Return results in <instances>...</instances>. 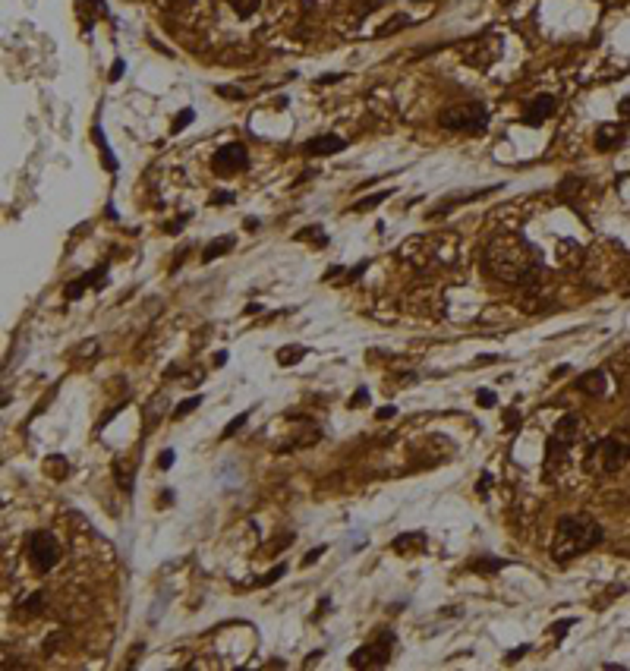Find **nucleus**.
<instances>
[{
    "label": "nucleus",
    "mask_w": 630,
    "mask_h": 671,
    "mask_svg": "<svg viewBox=\"0 0 630 671\" xmlns=\"http://www.w3.org/2000/svg\"><path fill=\"white\" fill-rule=\"evenodd\" d=\"M278 577H284V564H278V567H275V570H268V574H265V577H262V580H259V583H265V586H271V583H278Z\"/></svg>",
    "instance_id": "31"
},
{
    "label": "nucleus",
    "mask_w": 630,
    "mask_h": 671,
    "mask_svg": "<svg viewBox=\"0 0 630 671\" xmlns=\"http://www.w3.org/2000/svg\"><path fill=\"white\" fill-rule=\"evenodd\" d=\"M297 240H315L318 246H325L328 243V236H325L322 231H318V224L315 227H309V231H303V233H297Z\"/></svg>",
    "instance_id": "26"
},
{
    "label": "nucleus",
    "mask_w": 630,
    "mask_h": 671,
    "mask_svg": "<svg viewBox=\"0 0 630 671\" xmlns=\"http://www.w3.org/2000/svg\"><path fill=\"white\" fill-rule=\"evenodd\" d=\"M580 186H583V180H580V177H567V180L558 186V193H561V196H574Z\"/></svg>",
    "instance_id": "29"
},
{
    "label": "nucleus",
    "mask_w": 630,
    "mask_h": 671,
    "mask_svg": "<svg viewBox=\"0 0 630 671\" xmlns=\"http://www.w3.org/2000/svg\"><path fill=\"white\" fill-rule=\"evenodd\" d=\"M504 567V561L501 558H476L469 564V570H476V574H495V570Z\"/></svg>",
    "instance_id": "20"
},
{
    "label": "nucleus",
    "mask_w": 630,
    "mask_h": 671,
    "mask_svg": "<svg viewBox=\"0 0 630 671\" xmlns=\"http://www.w3.org/2000/svg\"><path fill=\"white\" fill-rule=\"evenodd\" d=\"M564 372H571V365H558V369L552 372V378H561V375H564Z\"/></svg>",
    "instance_id": "43"
},
{
    "label": "nucleus",
    "mask_w": 630,
    "mask_h": 671,
    "mask_svg": "<svg viewBox=\"0 0 630 671\" xmlns=\"http://www.w3.org/2000/svg\"><path fill=\"white\" fill-rule=\"evenodd\" d=\"M602 543V526L586 514H567L555 523V536H552V558L558 564L576 558V555L589 552L593 545Z\"/></svg>",
    "instance_id": "2"
},
{
    "label": "nucleus",
    "mask_w": 630,
    "mask_h": 671,
    "mask_svg": "<svg viewBox=\"0 0 630 671\" xmlns=\"http://www.w3.org/2000/svg\"><path fill=\"white\" fill-rule=\"evenodd\" d=\"M113 476H117L120 489H123V492H133V473L126 470L123 463H113Z\"/></svg>",
    "instance_id": "22"
},
{
    "label": "nucleus",
    "mask_w": 630,
    "mask_h": 671,
    "mask_svg": "<svg viewBox=\"0 0 630 671\" xmlns=\"http://www.w3.org/2000/svg\"><path fill=\"white\" fill-rule=\"evenodd\" d=\"M199 403H202V394H193V398H186V400L177 407V410H173V419H183L186 413H193V410L199 407Z\"/></svg>",
    "instance_id": "24"
},
{
    "label": "nucleus",
    "mask_w": 630,
    "mask_h": 671,
    "mask_svg": "<svg viewBox=\"0 0 630 671\" xmlns=\"http://www.w3.org/2000/svg\"><path fill=\"white\" fill-rule=\"evenodd\" d=\"M347 148V142L340 139V136H315V139H309L306 146H303V151L306 155H313V158H325V155H334V151H344Z\"/></svg>",
    "instance_id": "11"
},
{
    "label": "nucleus",
    "mask_w": 630,
    "mask_h": 671,
    "mask_svg": "<svg viewBox=\"0 0 630 671\" xmlns=\"http://www.w3.org/2000/svg\"><path fill=\"white\" fill-rule=\"evenodd\" d=\"M388 196H391V189H385V193H375V196H369V199H362V202L356 205L353 211H372V208H375V205H382L385 199H388Z\"/></svg>",
    "instance_id": "25"
},
{
    "label": "nucleus",
    "mask_w": 630,
    "mask_h": 671,
    "mask_svg": "<svg viewBox=\"0 0 630 671\" xmlns=\"http://www.w3.org/2000/svg\"><path fill=\"white\" fill-rule=\"evenodd\" d=\"M186 221H189V215L177 218V221H171V224H167V233H180V231H183V224H186Z\"/></svg>",
    "instance_id": "36"
},
{
    "label": "nucleus",
    "mask_w": 630,
    "mask_h": 671,
    "mask_svg": "<svg viewBox=\"0 0 630 671\" xmlns=\"http://www.w3.org/2000/svg\"><path fill=\"white\" fill-rule=\"evenodd\" d=\"M576 391L589 394V398H602V394H605V372L593 369V372H586L583 378H576Z\"/></svg>",
    "instance_id": "13"
},
{
    "label": "nucleus",
    "mask_w": 630,
    "mask_h": 671,
    "mask_svg": "<svg viewBox=\"0 0 630 671\" xmlns=\"http://www.w3.org/2000/svg\"><path fill=\"white\" fill-rule=\"evenodd\" d=\"M362 403H369V391H366V388H360V391L350 398V407H362Z\"/></svg>",
    "instance_id": "34"
},
{
    "label": "nucleus",
    "mask_w": 630,
    "mask_h": 671,
    "mask_svg": "<svg viewBox=\"0 0 630 671\" xmlns=\"http://www.w3.org/2000/svg\"><path fill=\"white\" fill-rule=\"evenodd\" d=\"M574 624H576L574 617H567V621H558L555 627H552V634H555V640H561V637H564V634H567V627H574Z\"/></svg>",
    "instance_id": "32"
},
{
    "label": "nucleus",
    "mask_w": 630,
    "mask_h": 671,
    "mask_svg": "<svg viewBox=\"0 0 630 671\" xmlns=\"http://www.w3.org/2000/svg\"><path fill=\"white\" fill-rule=\"evenodd\" d=\"M558 262H561V265H567V268H576V265L583 262V249H580V243H574V240H561V243H558Z\"/></svg>",
    "instance_id": "15"
},
{
    "label": "nucleus",
    "mask_w": 630,
    "mask_h": 671,
    "mask_svg": "<svg viewBox=\"0 0 630 671\" xmlns=\"http://www.w3.org/2000/svg\"><path fill=\"white\" fill-rule=\"evenodd\" d=\"M233 202V193L230 189H218L215 196H211V205H230Z\"/></svg>",
    "instance_id": "30"
},
{
    "label": "nucleus",
    "mask_w": 630,
    "mask_h": 671,
    "mask_svg": "<svg viewBox=\"0 0 630 671\" xmlns=\"http://www.w3.org/2000/svg\"><path fill=\"white\" fill-rule=\"evenodd\" d=\"M215 171L218 173H237V171H243V167L249 164V151H246V146L243 142H227L224 148H218L215 151Z\"/></svg>",
    "instance_id": "8"
},
{
    "label": "nucleus",
    "mask_w": 630,
    "mask_h": 671,
    "mask_svg": "<svg viewBox=\"0 0 630 671\" xmlns=\"http://www.w3.org/2000/svg\"><path fill=\"white\" fill-rule=\"evenodd\" d=\"M391 548L397 555H404V558H410V555H416V552L426 548V536H422V533H400V536L391 543Z\"/></svg>",
    "instance_id": "12"
},
{
    "label": "nucleus",
    "mask_w": 630,
    "mask_h": 671,
    "mask_svg": "<svg viewBox=\"0 0 630 671\" xmlns=\"http://www.w3.org/2000/svg\"><path fill=\"white\" fill-rule=\"evenodd\" d=\"M337 79H340V76L331 73V76H325V79H322V86H331V82H337Z\"/></svg>",
    "instance_id": "45"
},
{
    "label": "nucleus",
    "mask_w": 630,
    "mask_h": 671,
    "mask_svg": "<svg viewBox=\"0 0 630 671\" xmlns=\"http://www.w3.org/2000/svg\"><path fill=\"white\" fill-rule=\"evenodd\" d=\"M438 123L444 129H451V133H460V129L482 133L485 123H489V111H485V104H479V101H467V104H457V108L442 111Z\"/></svg>",
    "instance_id": "5"
},
{
    "label": "nucleus",
    "mask_w": 630,
    "mask_h": 671,
    "mask_svg": "<svg viewBox=\"0 0 630 671\" xmlns=\"http://www.w3.org/2000/svg\"><path fill=\"white\" fill-rule=\"evenodd\" d=\"M476 400H479V407H485V410L495 407V403H498L495 391H489V388H479V391H476Z\"/></svg>",
    "instance_id": "28"
},
{
    "label": "nucleus",
    "mask_w": 630,
    "mask_h": 671,
    "mask_svg": "<svg viewBox=\"0 0 630 671\" xmlns=\"http://www.w3.org/2000/svg\"><path fill=\"white\" fill-rule=\"evenodd\" d=\"M527 650H529V646H520V650H514V652H511V662H514V659H520V655L527 652Z\"/></svg>",
    "instance_id": "46"
},
{
    "label": "nucleus",
    "mask_w": 630,
    "mask_h": 671,
    "mask_svg": "<svg viewBox=\"0 0 630 671\" xmlns=\"http://www.w3.org/2000/svg\"><path fill=\"white\" fill-rule=\"evenodd\" d=\"M618 142H624V129L614 126V123H602V126H599V133H596V148L599 151H609V148L618 146Z\"/></svg>",
    "instance_id": "14"
},
{
    "label": "nucleus",
    "mask_w": 630,
    "mask_h": 671,
    "mask_svg": "<svg viewBox=\"0 0 630 671\" xmlns=\"http://www.w3.org/2000/svg\"><path fill=\"white\" fill-rule=\"evenodd\" d=\"M558 101L552 95H536L533 101H527V108H523V123L527 126H539L542 120H549L552 113H555Z\"/></svg>",
    "instance_id": "9"
},
{
    "label": "nucleus",
    "mask_w": 630,
    "mask_h": 671,
    "mask_svg": "<svg viewBox=\"0 0 630 671\" xmlns=\"http://www.w3.org/2000/svg\"><path fill=\"white\" fill-rule=\"evenodd\" d=\"M394 630H378L375 640H369L366 646H360L353 655H350V665L353 668H385L391 662V652H394Z\"/></svg>",
    "instance_id": "6"
},
{
    "label": "nucleus",
    "mask_w": 630,
    "mask_h": 671,
    "mask_svg": "<svg viewBox=\"0 0 630 671\" xmlns=\"http://www.w3.org/2000/svg\"><path fill=\"white\" fill-rule=\"evenodd\" d=\"M627 460H630V445L618 435H609V438H599L596 445H589L586 460H583V470L611 476V473H618Z\"/></svg>",
    "instance_id": "3"
},
{
    "label": "nucleus",
    "mask_w": 630,
    "mask_h": 671,
    "mask_svg": "<svg viewBox=\"0 0 630 671\" xmlns=\"http://www.w3.org/2000/svg\"><path fill=\"white\" fill-rule=\"evenodd\" d=\"M489 483H492V476H489V473H482V476H479V495L489 492Z\"/></svg>",
    "instance_id": "41"
},
{
    "label": "nucleus",
    "mask_w": 630,
    "mask_h": 671,
    "mask_svg": "<svg viewBox=\"0 0 630 671\" xmlns=\"http://www.w3.org/2000/svg\"><path fill=\"white\" fill-rule=\"evenodd\" d=\"M325 548H328V545H318V548H313V552H309L306 558H303V567H309V564H315V561L325 555Z\"/></svg>",
    "instance_id": "33"
},
{
    "label": "nucleus",
    "mask_w": 630,
    "mask_h": 671,
    "mask_svg": "<svg viewBox=\"0 0 630 671\" xmlns=\"http://www.w3.org/2000/svg\"><path fill=\"white\" fill-rule=\"evenodd\" d=\"M123 66H126V64H123V60H117V64H113V66H111V79H113V82H117V79H120V76H123Z\"/></svg>",
    "instance_id": "39"
},
{
    "label": "nucleus",
    "mask_w": 630,
    "mask_h": 671,
    "mask_svg": "<svg viewBox=\"0 0 630 671\" xmlns=\"http://www.w3.org/2000/svg\"><path fill=\"white\" fill-rule=\"evenodd\" d=\"M618 117H621V120H630V95L624 98V101H618Z\"/></svg>",
    "instance_id": "37"
},
{
    "label": "nucleus",
    "mask_w": 630,
    "mask_h": 671,
    "mask_svg": "<svg viewBox=\"0 0 630 671\" xmlns=\"http://www.w3.org/2000/svg\"><path fill=\"white\" fill-rule=\"evenodd\" d=\"M504 423L511 425V429H514V425H520V413H514V410H507V413H504Z\"/></svg>",
    "instance_id": "40"
},
{
    "label": "nucleus",
    "mask_w": 630,
    "mask_h": 671,
    "mask_svg": "<svg viewBox=\"0 0 630 671\" xmlns=\"http://www.w3.org/2000/svg\"><path fill=\"white\" fill-rule=\"evenodd\" d=\"M246 419H249V413H240L237 419H230V425L224 429V435H221V438H233V435H237V432L243 429V425H246Z\"/></svg>",
    "instance_id": "27"
},
{
    "label": "nucleus",
    "mask_w": 630,
    "mask_h": 671,
    "mask_svg": "<svg viewBox=\"0 0 630 671\" xmlns=\"http://www.w3.org/2000/svg\"><path fill=\"white\" fill-rule=\"evenodd\" d=\"M215 91H218V95H224V98H243V91H240V89H230V86H218Z\"/></svg>",
    "instance_id": "35"
},
{
    "label": "nucleus",
    "mask_w": 630,
    "mask_h": 671,
    "mask_svg": "<svg viewBox=\"0 0 630 671\" xmlns=\"http://www.w3.org/2000/svg\"><path fill=\"white\" fill-rule=\"evenodd\" d=\"M41 612H44V592H32V596L22 602V608H19L22 617H35V615H41Z\"/></svg>",
    "instance_id": "17"
},
{
    "label": "nucleus",
    "mask_w": 630,
    "mask_h": 671,
    "mask_svg": "<svg viewBox=\"0 0 630 671\" xmlns=\"http://www.w3.org/2000/svg\"><path fill=\"white\" fill-rule=\"evenodd\" d=\"M394 413H397V410H394V407H382V410H378V419H388V416H394Z\"/></svg>",
    "instance_id": "42"
},
{
    "label": "nucleus",
    "mask_w": 630,
    "mask_h": 671,
    "mask_svg": "<svg viewBox=\"0 0 630 671\" xmlns=\"http://www.w3.org/2000/svg\"><path fill=\"white\" fill-rule=\"evenodd\" d=\"M230 6H233V13H237L240 19H249L262 6V0H230Z\"/></svg>",
    "instance_id": "21"
},
{
    "label": "nucleus",
    "mask_w": 630,
    "mask_h": 671,
    "mask_svg": "<svg viewBox=\"0 0 630 671\" xmlns=\"http://www.w3.org/2000/svg\"><path fill=\"white\" fill-rule=\"evenodd\" d=\"M104 274H108V265L101 262L95 271H86L79 281H73V284H66V287H63V296H66V300H79V296L86 293L88 287H98V291H101V287H104Z\"/></svg>",
    "instance_id": "10"
},
{
    "label": "nucleus",
    "mask_w": 630,
    "mask_h": 671,
    "mask_svg": "<svg viewBox=\"0 0 630 671\" xmlns=\"http://www.w3.org/2000/svg\"><path fill=\"white\" fill-rule=\"evenodd\" d=\"M485 271L507 284L529 287L539 284V278H542V262L523 233H498L485 246Z\"/></svg>",
    "instance_id": "1"
},
{
    "label": "nucleus",
    "mask_w": 630,
    "mask_h": 671,
    "mask_svg": "<svg viewBox=\"0 0 630 671\" xmlns=\"http://www.w3.org/2000/svg\"><path fill=\"white\" fill-rule=\"evenodd\" d=\"M193 120H195V111H193V108H183V111L177 113V117H173V126H171V133H183V129H186V123H193Z\"/></svg>",
    "instance_id": "23"
},
{
    "label": "nucleus",
    "mask_w": 630,
    "mask_h": 671,
    "mask_svg": "<svg viewBox=\"0 0 630 671\" xmlns=\"http://www.w3.org/2000/svg\"><path fill=\"white\" fill-rule=\"evenodd\" d=\"M246 231H259V221H255V218H246Z\"/></svg>",
    "instance_id": "44"
},
{
    "label": "nucleus",
    "mask_w": 630,
    "mask_h": 671,
    "mask_svg": "<svg viewBox=\"0 0 630 671\" xmlns=\"http://www.w3.org/2000/svg\"><path fill=\"white\" fill-rule=\"evenodd\" d=\"M29 558H32L38 574H48V570H54L57 561H60V545H57L54 533H48V530L32 533V539H29Z\"/></svg>",
    "instance_id": "7"
},
{
    "label": "nucleus",
    "mask_w": 630,
    "mask_h": 671,
    "mask_svg": "<svg viewBox=\"0 0 630 671\" xmlns=\"http://www.w3.org/2000/svg\"><path fill=\"white\" fill-rule=\"evenodd\" d=\"M303 356H306V347H300V344H290V347H280V353H278V363H280V365H293V363H300Z\"/></svg>",
    "instance_id": "18"
},
{
    "label": "nucleus",
    "mask_w": 630,
    "mask_h": 671,
    "mask_svg": "<svg viewBox=\"0 0 630 671\" xmlns=\"http://www.w3.org/2000/svg\"><path fill=\"white\" fill-rule=\"evenodd\" d=\"M95 133V142H98V148H101V161L108 171H117V158H111V148H108V142H104V133H101V126H95L92 129Z\"/></svg>",
    "instance_id": "19"
},
{
    "label": "nucleus",
    "mask_w": 630,
    "mask_h": 671,
    "mask_svg": "<svg viewBox=\"0 0 630 671\" xmlns=\"http://www.w3.org/2000/svg\"><path fill=\"white\" fill-rule=\"evenodd\" d=\"M233 249V236H218V240H211L208 246H205L202 253V262H211V258H221Z\"/></svg>",
    "instance_id": "16"
},
{
    "label": "nucleus",
    "mask_w": 630,
    "mask_h": 671,
    "mask_svg": "<svg viewBox=\"0 0 630 671\" xmlns=\"http://www.w3.org/2000/svg\"><path fill=\"white\" fill-rule=\"evenodd\" d=\"M580 425L583 423H580V416L576 413H567L555 423L549 441H545V470H555L558 463L564 460V454L580 441Z\"/></svg>",
    "instance_id": "4"
},
{
    "label": "nucleus",
    "mask_w": 630,
    "mask_h": 671,
    "mask_svg": "<svg viewBox=\"0 0 630 671\" xmlns=\"http://www.w3.org/2000/svg\"><path fill=\"white\" fill-rule=\"evenodd\" d=\"M158 467H161V470H171V467H173V451H164L161 460H158Z\"/></svg>",
    "instance_id": "38"
}]
</instances>
